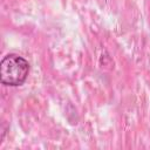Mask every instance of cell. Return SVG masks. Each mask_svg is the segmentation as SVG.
Instances as JSON below:
<instances>
[{"mask_svg":"<svg viewBox=\"0 0 150 150\" xmlns=\"http://www.w3.org/2000/svg\"><path fill=\"white\" fill-rule=\"evenodd\" d=\"M29 73V63L18 54L6 55L0 63V80L5 86L22 84Z\"/></svg>","mask_w":150,"mask_h":150,"instance_id":"obj_1","label":"cell"}]
</instances>
